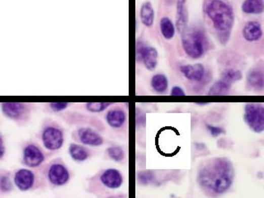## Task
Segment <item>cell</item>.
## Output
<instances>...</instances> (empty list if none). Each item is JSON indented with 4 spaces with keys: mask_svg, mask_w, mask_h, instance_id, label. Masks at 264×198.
Instances as JSON below:
<instances>
[{
    "mask_svg": "<svg viewBox=\"0 0 264 198\" xmlns=\"http://www.w3.org/2000/svg\"><path fill=\"white\" fill-rule=\"evenodd\" d=\"M235 169L227 158H214L207 161L198 172V181L202 189L213 195L228 191L233 183Z\"/></svg>",
    "mask_w": 264,
    "mask_h": 198,
    "instance_id": "obj_1",
    "label": "cell"
},
{
    "mask_svg": "<svg viewBox=\"0 0 264 198\" xmlns=\"http://www.w3.org/2000/svg\"><path fill=\"white\" fill-rule=\"evenodd\" d=\"M203 10L212 22L220 43L225 44L235 22L233 9L224 0H205Z\"/></svg>",
    "mask_w": 264,
    "mask_h": 198,
    "instance_id": "obj_2",
    "label": "cell"
},
{
    "mask_svg": "<svg viewBox=\"0 0 264 198\" xmlns=\"http://www.w3.org/2000/svg\"><path fill=\"white\" fill-rule=\"evenodd\" d=\"M182 44L186 55L193 59H199L204 55L207 38L202 30L186 27L182 32Z\"/></svg>",
    "mask_w": 264,
    "mask_h": 198,
    "instance_id": "obj_3",
    "label": "cell"
},
{
    "mask_svg": "<svg viewBox=\"0 0 264 198\" xmlns=\"http://www.w3.org/2000/svg\"><path fill=\"white\" fill-rule=\"evenodd\" d=\"M244 120L255 133L264 132V107L258 103H247L244 107Z\"/></svg>",
    "mask_w": 264,
    "mask_h": 198,
    "instance_id": "obj_4",
    "label": "cell"
},
{
    "mask_svg": "<svg viewBox=\"0 0 264 198\" xmlns=\"http://www.w3.org/2000/svg\"><path fill=\"white\" fill-rule=\"evenodd\" d=\"M136 58L137 61L144 63L147 69L153 71L158 65L157 50L144 42L138 41L136 45Z\"/></svg>",
    "mask_w": 264,
    "mask_h": 198,
    "instance_id": "obj_5",
    "label": "cell"
},
{
    "mask_svg": "<svg viewBox=\"0 0 264 198\" xmlns=\"http://www.w3.org/2000/svg\"><path fill=\"white\" fill-rule=\"evenodd\" d=\"M43 141L47 149L57 150L62 147L64 143L63 132L56 127H47L43 133Z\"/></svg>",
    "mask_w": 264,
    "mask_h": 198,
    "instance_id": "obj_6",
    "label": "cell"
},
{
    "mask_svg": "<svg viewBox=\"0 0 264 198\" xmlns=\"http://www.w3.org/2000/svg\"><path fill=\"white\" fill-rule=\"evenodd\" d=\"M48 178L52 184L56 186H63L68 183L69 179V173L64 165L60 164H54L51 165L48 171Z\"/></svg>",
    "mask_w": 264,
    "mask_h": 198,
    "instance_id": "obj_7",
    "label": "cell"
},
{
    "mask_svg": "<svg viewBox=\"0 0 264 198\" xmlns=\"http://www.w3.org/2000/svg\"><path fill=\"white\" fill-rule=\"evenodd\" d=\"M101 183L109 189H118L123 183V177L118 169H108L102 172Z\"/></svg>",
    "mask_w": 264,
    "mask_h": 198,
    "instance_id": "obj_8",
    "label": "cell"
},
{
    "mask_svg": "<svg viewBox=\"0 0 264 198\" xmlns=\"http://www.w3.org/2000/svg\"><path fill=\"white\" fill-rule=\"evenodd\" d=\"M78 135L80 141L85 145L97 147L100 146L103 143L102 136L89 127H84L79 130Z\"/></svg>",
    "mask_w": 264,
    "mask_h": 198,
    "instance_id": "obj_9",
    "label": "cell"
},
{
    "mask_svg": "<svg viewBox=\"0 0 264 198\" xmlns=\"http://www.w3.org/2000/svg\"><path fill=\"white\" fill-rule=\"evenodd\" d=\"M247 82L252 89L257 91L264 89V67L256 66L247 73Z\"/></svg>",
    "mask_w": 264,
    "mask_h": 198,
    "instance_id": "obj_10",
    "label": "cell"
},
{
    "mask_svg": "<svg viewBox=\"0 0 264 198\" xmlns=\"http://www.w3.org/2000/svg\"><path fill=\"white\" fill-rule=\"evenodd\" d=\"M43 152L35 145H27L24 149V162L30 167H37L44 161Z\"/></svg>",
    "mask_w": 264,
    "mask_h": 198,
    "instance_id": "obj_11",
    "label": "cell"
},
{
    "mask_svg": "<svg viewBox=\"0 0 264 198\" xmlns=\"http://www.w3.org/2000/svg\"><path fill=\"white\" fill-rule=\"evenodd\" d=\"M262 30L259 22L250 21L244 25L243 28V36L249 43L260 40L262 36Z\"/></svg>",
    "mask_w": 264,
    "mask_h": 198,
    "instance_id": "obj_12",
    "label": "cell"
},
{
    "mask_svg": "<svg viewBox=\"0 0 264 198\" xmlns=\"http://www.w3.org/2000/svg\"><path fill=\"white\" fill-rule=\"evenodd\" d=\"M180 70L189 81L200 82L205 77V68L202 64L182 65Z\"/></svg>",
    "mask_w": 264,
    "mask_h": 198,
    "instance_id": "obj_13",
    "label": "cell"
},
{
    "mask_svg": "<svg viewBox=\"0 0 264 198\" xmlns=\"http://www.w3.org/2000/svg\"><path fill=\"white\" fill-rule=\"evenodd\" d=\"M14 181L19 189L27 191L33 186V173L28 169H21L16 173Z\"/></svg>",
    "mask_w": 264,
    "mask_h": 198,
    "instance_id": "obj_14",
    "label": "cell"
},
{
    "mask_svg": "<svg viewBox=\"0 0 264 198\" xmlns=\"http://www.w3.org/2000/svg\"><path fill=\"white\" fill-rule=\"evenodd\" d=\"M4 113L11 119H19L23 116L26 111V106L21 103H4L1 104Z\"/></svg>",
    "mask_w": 264,
    "mask_h": 198,
    "instance_id": "obj_15",
    "label": "cell"
},
{
    "mask_svg": "<svg viewBox=\"0 0 264 198\" xmlns=\"http://www.w3.org/2000/svg\"><path fill=\"white\" fill-rule=\"evenodd\" d=\"M127 119L124 111L119 109L111 110L106 115L107 124L112 128H120Z\"/></svg>",
    "mask_w": 264,
    "mask_h": 198,
    "instance_id": "obj_16",
    "label": "cell"
},
{
    "mask_svg": "<svg viewBox=\"0 0 264 198\" xmlns=\"http://www.w3.org/2000/svg\"><path fill=\"white\" fill-rule=\"evenodd\" d=\"M186 0H178L177 2V22L176 26L180 32L186 27L187 24V11L186 8Z\"/></svg>",
    "mask_w": 264,
    "mask_h": 198,
    "instance_id": "obj_17",
    "label": "cell"
},
{
    "mask_svg": "<svg viewBox=\"0 0 264 198\" xmlns=\"http://www.w3.org/2000/svg\"><path fill=\"white\" fill-rule=\"evenodd\" d=\"M241 9L246 14L257 15L262 14L264 12V0H244Z\"/></svg>",
    "mask_w": 264,
    "mask_h": 198,
    "instance_id": "obj_18",
    "label": "cell"
},
{
    "mask_svg": "<svg viewBox=\"0 0 264 198\" xmlns=\"http://www.w3.org/2000/svg\"><path fill=\"white\" fill-rule=\"evenodd\" d=\"M140 20L143 24L147 27L153 26L155 20V11L150 3L146 2L143 4L140 9Z\"/></svg>",
    "mask_w": 264,
    "mask_h": 198,
    "instance_id": "obj_19",
    "label": "cell"
},
{
    "mask_svg": "<svg viewBox=\"0 0 264 198\" xmlns=\"http://www.w3.org/2000/svg\"><path fill=\"white\" fill-rule=\"evenodd\" d=\"M168 78L163 73H157L151 78V86L155 91L159 94H163L168 89Z\"/></svg>",
    "mask_w": 264,
    "mask_h": 198,
    "instance_id": "obj_20",
    "label": "cell"
},
{
    "mask_svg": "<svg viewBox=\"0 0 264 198\" xmlns=\"http://www.w3.org/2000/svg\"><path fill=\"white\" fill-rule=\"evenodd\" d=\"M69 154L73 161L83 162L89 158V152L85 147L81 145L71 144L69 148Z\"/></svg>",
    "mask_w": 264,
    "mask_h": 198,
    "instance_id": "obj_21",
    "label": "cell"
},
{
    "mask_svg": "<svg viewBox=\"0 0 264 198\" xmlns=\"http://www.w3.org/2000/svg\"><path fill=\"white\" fill-rule=\"evenodd\" d=\"M231 85L225 81H220L215 82L211 89H209L208 95L211 96H223L227 95L231 90Z\"/></svg>",
    "mask_w": 264,
    "mask_h": 198,
    "instance_id": "obj_22",
    "label": "cell"
},
{
    "mask_svg": "<svg viewBox=\"0 0 264 198\" xmlns=\"http://www.w3.org/2000/svg\"><path fill=\"white\" fill-rule=\"evenodd\" d=\"M160 31L162 36L167 40H170L174 36L175 34V27L173 26L172 22L169 18H163L160 20Z\"/></svg>",
    "mask_w": 264,
    "mask_h": 198,
    "instance_id": "obj_23",
    "label": "cell"
},
{
    "mask_svg": "<svg viewBox=\"0 0 264 198\" xmlns=\"http://www.w3.org/2000/svg\"><path fill=\"white\" fill-rule=\"evenodd\" d=\"M243 78L242 72L239 69H227L221 73L222 81L232 85L233 83L240 81Z\"/></svg>",
    "mask_w": 264,
    "mask_h": 198,
    "instance_id": "obj_24",
    "label": "cell"
},
{
    "mask_svg": "<svg viewBox=\"0 0 264 198\" xmlns=\"http://www.w3.org/2000/svg\"><path fill=\"white\" fill-rule=\"evenodd\" d=\"M107 154L109 157L116 161V162H121L123 161L125 157L124 150L119 146L108 147L107 149Z\"/></svg>",
    "mask_w": 264,
    "mask_h": 198,
    "instance_id": "obj_25",
    "label": "cell"
},
{
    "mask_svg": "<svg viewBox=\"0 0 264 198\" xmlns=\"http://www.w3.org/2000/svg\"><path fill=\"white\" fill-rule=\"evenodd\" d=\"M111 105L109 103H88L86 104L87 110L91 112H101L107 109Z\"/></svg>",
    "mask_w": 264,
    "mask_h": 198,
    "instance_id": "obj_26",
    "label": "cell"
},
{
    "mask_svg": "<svg viewBox=\"0 0 264 198\" xmlns=\"http://www.w3.org/2000/svg\"><path fill=\"white\" fill-rule=\"evenodd\" d=\"M154 174L151 172H141L138 174V181L141 184H148L153 180Z\"/></svg>",
    "mask_w": 264,
    "mask_h": 198,
    "instance_id": "obj_27",
    "label": "cell"
},
{
    "mask_svg": "<svg viewBox=\"0 0 264 198\" xmlns=\"http://www.w3.org/2000/svg\"><path fill=\"white\" fill-rule=\"evenodd\" d=\"M207 130L213 137H217L221 134L224 133V130L220 127H215V126L207 125Z\"/></svg>",
    "mask_w": 264,
    "mask_h": 198,
    "instance_id": "obj_28",
    "label": "cell"
},
{
    "mask_svg": "<svg viewBox=\"0 0 264 198\" xmlns=\"http://www.w3.org/2000/svg\"><path fill=\"white\" fill-rule=\"evenodd\" d=\"M69 106V103H50V107L54 111H60L65 109Z\"/></svg>",
    "mask_w": 264,
    "mask_h": 198,
    "instance_id": "obj_29",
    "label": "cell"
},
{
    "mask_svg": "<svg viewBox=\"0 0 264 198\" xmlns=\"http://www.w3.org/2000/svg\"><path fill=\"white\" fill-rule=\"evenodd\" d=\"M0 184L2 187V189L5 191H9V189H11V183L9 182V178L7 177H3L0 180Z\"/></svg>",
    "mask_w": 264,
    "mask_h": 198,
    "instance_id": "obj_30",
    "label": "cell"
},
{
    "mask_svg": "<svg viewBox=\"0 0 264 198\" xmlns=\"http://www.w3.org/2000/svg\"><path fill=\"white\" fill-rule=\"evenodd\" d=\"M170 95L185 96L186 95V94H185L184 91H183V89H182V88L178 87V86H174V87L172 89Z\"/></svg>",
    "mask_w": 264,
    "mask_h": 198,
    "instance_id": "obj_31",
    "label": "cell"
},
{
    "mask_svg": "<svg viewBox=\"0 0 264 198\" xmlns=\"http://www.w3.org/2000/svg\"><path fill=\"white\" fill-rule=\"evenodd\" d=\"M145 119H144V115L141 112H136V123H140V125H144Z\"/></svg>",
    "mask_w": 264,
    "mask_h": 198,
    "instance_id": "obj_32",
    "label": "cell"
},
{
    "mask_svg": "<svg viewBox=\"0 0 264 198\" xmlns=\"http://www.w3.org/2000/svg\"><path fill=\"white\" fill-rule=\"evenodd\" d=\"M4 154H5V146H4L2 136H0V159L2 158Z\"/></svg>",
    "mask_w": 264,
    "mask_h": 198,
    "instance_id": "obj_33",
    "label": "cell"
},
{
    "mask_svg": "<svg viewBox=\"0 0 264 198\" xmlns=\"http://www.w3.org/2000/svg\"><path fill=\"white\" fill-rule=\"evenodd\" d=\"M197 105H199V106H206V105H208V103H198Z\"/></svg>",
    "mask_w": 264,
    "mask_h": 198,
    "instance_id": "obj_34",
    "label": "cell"
},
{
    "mask_svg": "<svg viewBox=\"0 0 264 198\" xmlns=\"http://www.w3.org/2000/svg\"><path fill=\"white\" fill-rule=\"evenodd\" d=\"M108 198H120V197H118V196H110V197H108Z\"/></svg>",
    "mask_w": 264,
    "mask_h": 198,
    "instance_id": "obj_35",
    "label": "cell"
}]
</instances>
